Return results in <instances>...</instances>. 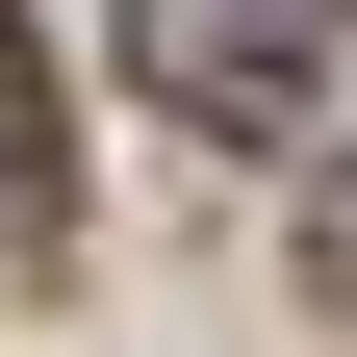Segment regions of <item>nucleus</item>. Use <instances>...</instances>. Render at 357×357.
<instances>
[{
    "label": "nucleus",
    "instance_id": "f257e3e1",
    "mask_svg": "<svg viewBox=\"0 0 357 357\" xmlns=\"http://www.w3.org/2000/svg\"><path fill=\"white\" fill-rule=\"evenodd\" d=\"M128 77L178 128H306L357 77V0H128Z\"/></svg>",
    "mask_w": 357,
    "mask_h": 357
},
{
    "label": "nucleus",
    "instance_id": "f03ea898",
    "mask_svg": "<svg viewBox=\"0 0 357 357\" xmlns=\"http://www.w3.org/2000/svg\"><path fill=\"white\" fill-rule=\"evenodd\" d=\"M0 128H26V26H0Z\"/></svg>",
    "mask_w": 357,
    "mask_h": 357
}]
</instances>
